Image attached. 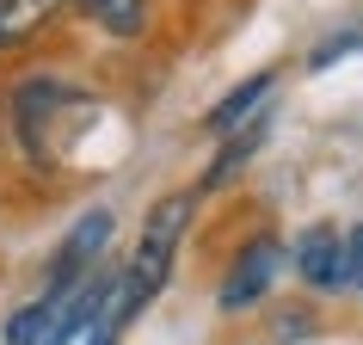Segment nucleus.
<instances>
[{
	"instance_id": "nucleus-1",
	"label": "nucleus",
	"mask_w": 363,
	"mask_h": 345,
	"mask_svg": "<svg viewBox=\"0 0 363 345\" xmlns=\"http://www.w3.org/2000/svg\"><path fill=\"white\" fill-rule=\"evenodd\" d=\"M185 222H191V192H172V197H160V204L148 210L142 241H135L130 265H123V284H117V302H111V321H117V327L135 321V314L160 296V284H167V271H172V253H179Z\"/></svg>"
},
{
	"instance_id": "nucleus-2",
	"label": "nucleus",
	"mask_w": 363,
	"mask_h": 345,
	"mask_svg": "<svg viewBox=\"0 0 363 345\" xmlns=\"http://www.w3.org/2000/svg\"><path fill=\"white\" fill-rule=\"evenodd\" d=\"M296 271H302V284L314 290H339L351 278V241H345L333 222H314V229L296 241Z\"/></svg>"
},
{
	"instance_id": "nucleus-3",
	"label": "nucleus",
	"mask_w": 363,
	"mask_h": 345,
	"mask_svg": "<svg viewBox=\"0 0 363 345\" xmlns=\"http://www.w3.org/2000/svg\"><path fill=\"white\" fill-rule=\"evenodd\" d=\"M277 265H284V247L271 241V234H259L240 259H234L228 284H222V308H252L259 296L271 290V278H277Z\"/></svg>"
},
{
	"instance_id": "nucleus-4",
	"label": "nucleus",
	"mask_w": 363,
	"mask_h": 345,
	"mask_svg": "<svg viewBox=\"0 0 363 345\" xmlns=\"http://www.w3.org/2000/svg\"><path fill=\"white\" fill-rule=\"evenodd\" d=\"M62 13V0H0V56L19 50Z\"/></svg>"
},
{
	"instance_id": "nucleus-5",
	"label": "nucleus",
	"mask_w": 363,
	"mask_h": 345,
	"mask_svg": "<svg viewBox=\"0 0 363 345\" xmlns=\"http://www.w3.org/2000/svg\"><path fill=\"white\" fill-rule=\"evenodd\" d=\"M74 13L111 38H142L148 31V0H74Z\"/></svg>"
},
{
	"instance_id": "nucleus-6",
	"label": "nucleus",
	"mask_w": 363,
	"mask_h": 345,
	"mask_svg": "<svg viewBox=\"0 0 363 345\" xmlns=\"http://www.w3.org/2000/svg\"><path fill=\"white\" fill-rule=\"evenodd\" d=\"M265 93H271V68H265V75H252V80H240L228 99H216L210 117H203V130H210V136H234V130L252 117V105H259Z\"/></svg>"
},
{
	"instance_id": "nucleus-7",
	"label": "nucleus",
	"mask_w": 363,
	"mask_h": 345,
	"mask_svg": "<svg viewBox=\"0 0 363 345\" xmlns=\"http://www.w3.org/2000/svg\"><path fill=\"white\" fill-rule=\"evenodd\" d=\"M50 327H56V302L38 296V302H25L13 321H6V345H43L50 339Z\"/></svg>"
},
{
	"instance_id": "nucleus-8",
	"label": "nucleus",
	"mask_w": 363,
	"mask_h": 345,
	"mask_svg": "<svg viewBox=\"0 0 363 345\" xmlns=\"http://www.w3.org/2000/svg\"><path fill=\"white\" fill-rule=\"evenodd\" d=\"M259 142H265V117H252V130H247V136H240V142H228V148L216 154V160H210V172H203V185H228L234 172L247 167V154H252V148H259Z\"/></svg>"
},
{
	"instance_id": "nucleus-9",
	"label": "nucleus",
	"mask_w": 363,
	"mask_h": 345,
	"mask_svg": "<svg viewBox=\"0 0 363 345\" xmlns=\"http://www.w3.org/2000/svg\"><path fill=\"white\" fill-rule=\"evenodd\" d=\"M351 284L363 290V222L351 229Z\"/></svg>"
},
{
	"instance_id": "nucleus-10",
	"label": "nucleus",
	"mask_w": 363,
	"mask_h": 345,
	"mask_svg": "<svg viewBox=\"0 0 363 345\" xmlns=\"http://www.w3.org/2000/svg\"><path fill=\"white\" fill-rule=\"evenodd\" d=\"M117 333H123V327H117V321H99V327H93V333H86V339H80V345H117Z\"/></svg>"
}]
</instances>
